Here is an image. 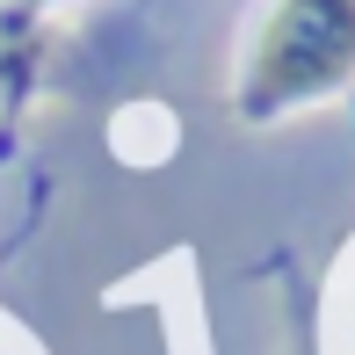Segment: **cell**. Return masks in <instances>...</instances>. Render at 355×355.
Wrapping results in <instances>:
<instances>
[{
	"label": "cell",
	"mask_w": 355,
	"mask_h": 355,
	"mask_svg": "<svg viewBox=\"0 0 355 355\" xmlns=\"http://www.w3.org/2000/svg\"><path fill=\"white\" fill-rule=\"evenodd\" d=\"M348 73H355V0H276L261 44H254L239 109L276 116L290 102L334 94Z\"/></svg>",
	"instance_id": "obj_1"
}]
</instances>
